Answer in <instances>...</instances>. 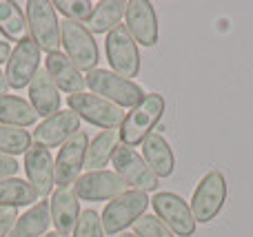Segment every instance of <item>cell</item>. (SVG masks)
Wrapping results in <instances>:
<instances>
[{"label": "cell", "instance_id": "1", "mask_svg": "<svg viewBox=\"0 0 253 237\" xmlns=\"http://www.w3.org/2000/svg\"><path fill=\"white\" fill-rule=\"evenodd\" d=\"M162 113H165V98L160 93H147L125 115L123 124H120V142L131 149L142 144L162 120Z\"/></svg>", "mask_w": 253, "mask_h": 237}, {"label": "cell", "instance_id": "2", "mask_svg": "<svg viewBox=\"0 0 253 237\" xmlns=\"http://www.w3.org/2000/svg\"><path fill=\"white\" fill-rule=\"evenodd\" d=\"M60 42L65 47V56L74 62L80 73L83 71L89 73V71L98 69L100 51H98L96 38L84 27V22L62 20L60 22Z\"/></svg>", "mask_w": 253, "mask_h": 237}, {"label": "cell", "instance_id": "3", "mask_svg": "<svg viewBox=\"0 0 253 237\" xmlns=\"http://www.w3.org/2000/svg\"><path fill=\"white\" fill-rule=\"evenodd\" d=\"M87 80V87L91 89V93L105 98V100L118 104L120 109H133L140 100H142L147 93L142 91L140 84H135L133 80H125L118 73L107 69H93L84 75Z\"/></svg>", "mask_w": 253, "mask_h": 237}, {"label": "cell", "instance_id": "4", "mask_svg": "<svg viewBox=\"0 0 253 237\" xmlns=\"http://www.w3.org/2000/svg\"><path fill=\"white\" fill-rule=\"evenodd\" d=\"M149 204H151V200H149L147 193L129 189L126 193L114 198L105 206V211H102V215H100L102 231H105L107 235L125 233L126 226H133L135 220H140V217L144 215Z\"/></svg>", "mask_w": 253, "mask_h": 237}, {"label": "cell", "instance_id": "5", "mask_svg": "<svg viewBox=\"0 0 253 237\" xmlns=\"http://www.w3.org/2000/svg\"><path fill=\"white\" fill-rule=\"evenodd\" d=\"M25 16L29 25V38L40 47V51L53 53L60 47V22H58L53 2L29 0L25 2Z\"/></svg>", "mask_w": 253, "mask_h": 237}, {"label": "cell", "instance_id": "6", "mask_svg": "<svg viewBox=\"0 0 253 237\" xmlns=\"http://www.w3.org/2000/svg\"><path fill=\"white\" fill-rule=\"evenodd\" d=\"M227 177L222 171H209L200 180V184L196 186L191 198V213L196 217V222L209 224L211 220L218 217V213L222 211L224 202H227Z\"/></svg>", "mask_w": 253, "mask_h": 237}, {"label": "cell", "instance_id": "7", "mask_svg": "<svg viewBox=\"0 0 253 237\" xmlns=\"http://www.w3.org/2000/svg\"><path fill=\"white\" fill-rule=\"evenodd\" d=\"M69 111H74L80 120H87L93 127H100L105 131L118 129L125 120V111L118 104L96 96V93H74L67 98Z\"/></svg>", "mask_w": 253, "mask_h": 237}, {"label": "cell", "instance_id": "8", "mask_svg": "<svg viewBox=\"0 0 253 237\" xmlns=\"http://www.w3.org/2000/svg\"><path fill=\"white\" fill-rule=\"evenodd\" d=\"M107 60L111 65V71L118 73L120 78L131 80L140 73V51L135 40L126 31L125 25H118L114 31L107 34L105 40Z\"/></svg>", "mask_w": 253, "mask_h": 237}, {"label": "cell", "instance_id": "9", "mask_svg": "<svg viewBox=\"0 0 253 237\" xmlns=\"http://www.w3.org/2000/svg\"><path fill=\"white\" fill-rule=\"evenodd\" d=\"M114 171L120 175V180L125 182L129 189L142 191V193H151L158 189V177L156 173L149 169V164L144 162V158L131 146L120 144L114 153Z\"/></svg>", "mask_w": 253, "mask_h": 237}, {"label": "cell", "instance_id": "10", "mask_svg": "<svg viewBox=\"0 0 253 237\" xmlns=\"http://www.w3.org/2000/svg\"><path fill=\"white\" fill-rule=\"evenodd\" d=\"M151 206L156 211V217H160L175 237H191L196 233L198 222L193 217L189 202H184L180 195L169 193V191L156 193L151 200Z\"/></svg>", "mask_w": 253, "mask_h": 237}, {"label": "cell", "instance_id": "11", "mask_svg": "<svg viewBox=\"0 0 253 237\" xmlns=\"http://www.w3.org/2000/svg\"><path fill=\"white\" fill-rule=\"evenodd\" d=\"M89 149V135L84 131H78L60 146L58 158L53 162L56 171V184L58 189L62 186H74L80 177V171L84 169V158Z\"/></svg>", "mask_w": 253, "mask_h": 237}, {"label": "cell", "instance_id": "12", "mask_svg": "<svg viewBox=\"0 0 253 237\" xmlns=\"http://www.w3.org/2000/svg\"><path fill=\"white\" fill-rule=\"evenodd\" d=\"M40 69V47L31 38L22 40L11 49V56L7 60V71H4V80H7L9 89H25L31 84L34 75Z\"/></svg>", "mask_w": 253, "mask_h": 237}, {"label": "cell", "instance_id": "13", "mask_svg": "<svg viewBox=\"0 0 253 237\" xmlns=\"http://www.w3.org/2000/svg\"><path fill=\"white\" fill-rule=\"evenodd\" d=\"M76 193L84 202H105V200H114L129 191V186L120 180L116 171H89L78 177L76 182Z\"/></svg>", "mask_w": 253, "mask_h": 237}, {"label": "cell", "instance_id": "14", "mask_svg": "<svg viewBox=\"0 0 253 237\" xmlns=\"http://www.w3.org/2000/svg\"><path fill=\"white\" fill-rule=\"evenodd\" d=\"M25 173H27V182L34 186V191L42 200L53 193L56 171H53V158L49 153V149L34 142L25 153Z\"/></svg>", "mask_w": 253, "mask_h": 237}, {"label": "cell", "instance_id": "15", "mask_svg": "<svg viewBox=\"0 0 253 237\" xmlns=\"http://www.w3.org/2000/svg\"><path fill=\"white\" fill-rule=\"evenodd\" d=\"M126 31L131 34V38L135 40V44L142 47H153L158 44V16L156 9L147 0H131L126 2Z\"/></svg>", "mask_w": 253, "mask_h": 237}, {"label": "cell", "instance_id": "16", "mask_svg": "<svg viewBox=\"0 0 253 237\" xmlns=\"http://www.w3.org/2000/svg\"><path fill=\"white\" fill-rule=\"evenodd\" d=\"M80 131V118L74 111H58L56 115L42 120V124H38L34 131V142L44 149H56L62 146L74 133Z\"/></svg>", "mask_w": 253, "mask_h": 237}, {"label": "cell", "instance_id": "17", "mask_svg": "<svg viewBox=\"0 0 253 237\" xmlns=\"http://www.w3.org/2000/svg\"><path fill=\"white\" fill-rule=\"evenodd\" d=\"M49 211H51V224L58 233L74 235L76 224L80 220V198L76 193V186H62L51 193L49 200Z\"/></svg>", "mask_w": 253, "mask_h": 237}, {"label": "cell", "instance_id": "18", "mask_svg": "<svg viewBox=\"0 0 253 237\" xmlns=\"http://www.w3.org/2000/svg\"><path fill=\"white\" fill-rule=\"evenodd\" d=\"M44 71L49 73V78L53 80V84L58 87V91L62 93H84L87 87V80L84 75L76 69V65L60 51L47 53V60H44Z\"/></svg>", "mask_w": 253, "mask_h": 237}, {"label": "cell", "instance_id": "19", "mask_svg": "<svg viewBox=\"0 0 253 237\" xmlns=\"http://www.w3.org/2000/svg\"><path fill=\"white\" fill-rule=\"evenodd\" d=\"M29 104L34 106L36 115L40 118H51L60 111V91L53 84V80L49 78V73L42 69H38V73L34 75L29 84Z\"/></svg>", "mask_w": 253, "mask_h": 237}, {"label": "cell", "instance_id": "20", "mask_svg": "<svg viewBox=\"0 0 253 237\" xmlns=\"http://www.w3.org/2000/svg\"><path fill=\"white\" fill-rule=\"evenodd\" d=\"M142 158L149 164L156 177H169L175 171V155L173 149L169 146V142L153 131L147 140L142 142Z\"/></svg>", "mask_w": 253, "mask_h": 237}, {"label": "cell", "instance_id": "21", "mask_svg": "<svg viewBox=\"0 0 253 237\" xmlns=\"http://www.w3.org/2000/svg\"><path fill=\"white\" fill-rule=\"evenodd\" d=\"M49 224H51V211H49V202L40 200L38 204L29 206L22 215H18V222L9 237H42L47 235Z\"/></svg>", "mask_w": 253, "mask_h": 237}, {"label": "cell", "instance_id": "22", "mask_svg": "<svg viewBox=\"0 0 253 237\" xmlns=\"http://www.w3.org/2000/svg\"><path fill=\"white\" fill-rule=\"evenodd\" d=\"M126 13V2L125 0H102V2L93 4V11L89 20L84 22L91 35L96 34H109L120 25V20Z\"/></svg>", "mask_w": 253, "mask_h": 237}, {"label": "cell", "instance_id": "23", "mask_svg": "<svg viewBox=\"0 0 253 237\" xmlns=\"http://www.w3.org/2000/svg\"><path fill=\"white\" fill-rule=\"evenodd\" d=\"M118 146H120V131L118 129L100 131L91 140V144H89V149H87L84 169H89V171H102V169L114 160V153Z\"/></svg>", "mask_w": 253, "mask_h": 237}, {"label": "cell", "instance_id": "24", "mask_svg": "<svg viewBox=\"0 0 253 237\" xmlns=\"http://www.w3.org/2000/svg\"><path fill=\"white\" fill-rule=\"evenodd\" d=\"M0 35L7 42H18L29 38V25L22 7L11 0H0Z\"/></svg>", "mask_w": 253, "mask_h": 237}, {"label": "cell", "instance_id": "25", "mask_svg": "<svg viewBox=\"0 0 253 237\" xmlns=\"http://www.w3.org/2000/svg\"><path fill=\"white\" fill-rule=\"evenodd\" d=\"M40 202V195L34 191L29 182L20 177H4L0 180V208L34 206Z\"/></svg>", "mask_w": 253, "mask_h": 237}, {"label": "cell", "instance_id": "26", "mask_svg": "<svg viewBox=\"0 0 253 237\" xmlns=\"http://www.w3.org/2000/svg\"><path fill=\"white\" fill-rule=\"evenodd\" d=\"M38 120L34 106L18 96H0V124L27 129Z\"/></svg>", "mask_w": 253, "mask_h": 237}, {"label": "cell", "instance_id": "27", "mask_svg": "<svg viewBox=\"0 0 253 237\" xmlns=\"http://www.w3.org/2000/svg\"><path fill=\"white\" fill-rule=\"evenodd\" d=\"M34 144V135L20 127H4L0 124V153L4 155H25Z\"/></svg>", "mask_w": 253, "mask_h": 237}, {"label": "cell", "instance_id": "28", "mask_svg": "<svg viewBox=\"0 0 253 237\" xmlns=\"http://www.w3.org/2000/svg\"><path fill=\"white\" fill-rule=\"evenodd\" d=\"M53 9L65 16V20H76V22H87L93 11V2L89 0H56Z\"/></svg>", "mask_w": 253, "mask_h": 237}, {"label": "cell", "instance_id": "29", "mask_svg": "<svg viewBox=\"0 0 253 237\" xmlns=\"http://www.w3.org/2000/svg\"><path fill=\"white\" fill-rule=\"evenodd\" d=\"M133 233L138 237H175L171 233V229L156 215H147L144 213L140 220H135L133 224Z\"/></svg>", "mask_w": 253, "mask_h": 237}, {"label": "cell", "instance_id": "30", "mask_svg": "<svg viewBox=\"0 0 253 237\" xmlns=\"http://www.w3.org/2000/svg\"><path fill=\"white\" fill-rule=\"evenodd\" d=\"M105 231H102V220L93 208H87V211L80 213V220L76 224L74 237H102Z\"/></svg>", "mask_w": 253, "mask_h": 237}, {"label": "cell", "instance_id": "31", "mask_svg": "<svg viewBox=\"0 0 253 237\" xmlns=\"http://www.w3.org/2000/svg\"><path fill=\"white\" fill-rule=\"evenodd\" d=\"M16 222H18L16 208H0V237H9Z\"/></svg>", "mask_w": 253, "mask_h": 237}, {"label": "cell", "instance_id": "32", "mask_svg": "<svg viewBox=\"0 0 253 237\" xmlns=\"http://www.w3.org/2000/svg\"><path fill=\"white\" fill-rule=\"evenodd\" d=\"M18 169L20 167H18V162L11 155L0 153V180H4V177H16Z\"/></svg>", "mask_w": 253, "mask_h": 237}, {"label": "cell", "instance_id": "33", "mask_svg": "<svg viewBox=\"0 0 253 237\" xmlns=\"http://www.w3.org/2000/svg\"><path fill=\"white\" fill-rule=\"evenodd\" d=\"M9 56H11V44H9L7 40L0 35V62H7Z\"/></svg>", "mask_w": 253, "mask_h": 237}, {"label": "cell", "instance_id": "34", "mask_svg": "<svg viewBox=\"0 0 253 237\" xmlns=\"http://www.w3.org/2000/svg\"><path fill=\"white\" fill-rule=\"evenodd\" d=\"M0 96H7V80H4V71H0Z\"/></svg>", "mask_w": 253, "mask_h": 237}, {"label": "cell", "instance_id": "35", "mask_svg": "<svg viewBox=\"0 0 253 237\" xmlns=\"http://www.w3.org/2000/svg\"><path fill=\"white\" fill-rule=\"evenodd\" d=\"M42 237H69V235H62V233H58V231H51V233H47Z\"/></svg>", "mask_w": 253, "mask_h": 237}, {"label": "cell", "instance_id": "36", "mask_svg": "<svg viewBox=\"0 0 253 237\" xmlns=\"http://www.w3.org/2000/svg\"><path fill=\"white\" fill-rule=\"evenodd\" d=\"M116 237H138L135 233H120V235H116Z\"/></svg>", "mask_w": 253, "mask_h": 237}]
</instances>
